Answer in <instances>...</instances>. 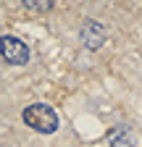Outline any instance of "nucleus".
I'll return each mask as SVG.
<instances>
[{"label": "nucleus", "mask_w": 142, "mask_h": 147, "mask_svg": "<svg viewBox=\"0 0 142 147\" xmlns=\"http://www.w3.org/2000/svg\"><path fill=\"white\" fill-rule=\"evenodd\" d=\"M24 121H26V126H32L34 131H40V134H50V131H55V129H58L55 110H53L50 105H45V102L29 105L24 110Z\"/></svg>", "instance_id": "nucleus-1"}, {"label": "nucleus", "mask_w": 142, "mask_h": 147, "mask_svg": "<svg viewBox=\"0 0 142 147\" xmlns=\"http://www.w3.org/2000/svg\"><path fill=\"white\" fill-rule=\"evenodd\" d=\"M0 55H3V61H8L11 66L29 63V47L19 40V37H13V34L0 37Z\"/></svg>", "instance_id": "nucleus-2"}, {"label": "nucleus", "mask_w": 142, "mask_h": 147, "mask_svg": "<svg viewBox=\"0 0 142 147\" xmlns=\"http://www.w3.org/2000/svg\"><path fill=\"white\" fill-rule=\"evenodd\" d=\"M82 40H84L87 47H100L103 40H105V32H103V26L97 21H90V24H84V29H82Z\"/></svg>", "instance_id": "nucleus-3"}, {"label": "nucleus", "mask_w": 142, "mask_h": 147, "mask_svg": "<svg viewBox=\"0 0 142 147\" xmlns=\"http://www.w3.org/2000/svg\"><path fill=\"white\" fill-rule=\"evenodd\" d=\"M111 144L113 147H134V142H132V137H129V129H116V131L111 134Z\"/></svg>", "instance_id": "nucleus-4"}, {"label": "nucleus", "mask_w": 142, "mask_h": 147, "mask_svg": "<svg viewBox=\"0 0 142 147\" xmlns=\"http://www.w3.org/2000/svg\"><path fill=\"white\" fill-rule=\"evenodd\" d=\"M53 3H55V0H24V5H26V8H32V11H37V13L50 11V8H53Z\"/></svg>", "instance_id": "nucleus-5"}]
</instances>
